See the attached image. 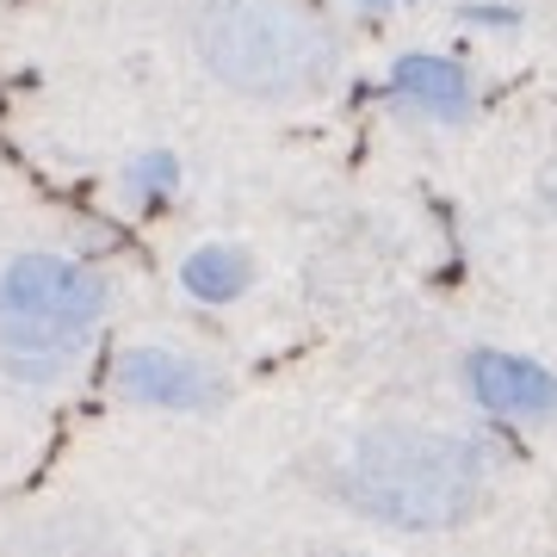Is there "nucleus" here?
Segmentation results:
<instances>
[{"label": "nucleus", "mask_w": 557, "mask_h": 557, "mask_svg": "<svg viewBox=\"0 0 557 557\" xmlns=\"http://www.w3.org/2000/svg\"><path fill=\"white\" fill-rule=\"evenodd\" d=\"M341 490L366 520L397 533H446L478 508L483 453L440 428H372L354 440Z\"/></svg>", "instance_id": "f257e3e1"}, {"label": "nucleus", "mask_w": 557, "mask_h": 557, "mask_svg": "<svg viewBox=\"0 0 557 557\" xmlns=\"http://www.w3.org/2000/svg\"><path fill=\"white\" fill-rule=\"evenodd\" d=\"M193 50L230 94L310 100L335 81V32L304 0H205Z\"/></svg>", "instance_id": "f03ea898"}, {"label": "nucleus", "mask_w": 557, "mask_h": 557, "mask_svg": "<svg viewBox=\"0 0 557 557\" xmlns=\"http://www.w3.org/2000/svg\"><path fill=\"white\" fill-rule=\"evenodd\" d=\"M106 310V278L81 260L62 255H20L0 273V329L7 347H38L69 354L75 341L94 335Z\"/></svg>", "instance_id": "7ed1b4c3"}, {"label": "nucleus", "mask_w": 557, "mask_h": 557, "mask_svg": "<svg viewBox=\"0 0 557 557\" xmlns=\"http://www.w3.org/2000/svg\"><path fill=\"white\" fill-rule=\"evenodd\" d=\"M112 391L137 409H174V416H205L223 403V372H211L205 359L174 354V347H131L112 366Z\"/></svg>", "instance_id": "20e7f679"}, {"label": "nucleus", "mask_w": 557, "mask_h": 557, "mask_svg": "<svg viewBox=\"0 0 557 557\" xmlns=\"http://www.w3.org/2000/svg\"><path fill=\"white\" fill-rule=\"evenodd\" d=\"M465 384L490 421L508 428H545L557 421V372L527 354H502V347H478L465 359Z\"/></svg>", "instance_id": "39448f33"}, {"label": "nucleus", "mask_w": 557, "mask_h": 557, "mask_svg": "<svg viewBox=\"0 0 557 557\" xmlns=\"http://www.w3.org/2000/svg\"><path fill=\"white\" fill-rule=\"evenodd\" d=\"M403 112H416L428 124H458L471 119V100H478V87H471V69L446 50H403L391 62V87H384Z\"/></svg>", "instance_id": "423d86ee"}, {"label": "nucleus", "mask_w": 557, "mask_h": 557, "mask_svg": "<svg viewBox=\"0 0 557 557\" xmlns=\"http://www.w3.org/2000/svg\"><path fill=\"white\" fill-rule=\"evenodd\" d=\"M180 285L199 304H230L255 285V260L242 255V248H230V242H205V248H193V255L180 260Z\"/></svg>", "instance_id": "0eeeda50"}, {"label": "nucleus", "mask_w": 557, "mask_h": 557, "mask_svg": "<svg viewBox=\"0 0 557 557\" xmlns=\"http://www.w3.org/2000/svg\"><path fill=\"white\" fill-rule=\"evenodd\" d=\"M458 25H471V32H520V7L515 0H465Z\"/></svg>", "instance_id": "6e6552de"}, {"label": "nucleus", "mask_w": 557, "mask_h": 557, "mask_svg": "<svg viewBox=\"0 0 557 557\" xmlns=\"http://www.w3.org/2000/svg\"><path fill=\"white\" fill-rule=\"evenodd\" d=\"M347 7H354L359 20H391V13H397L403 0H347Z\"/></svg>", "instance_id": "1a4fd4ad"}]
</instances>
